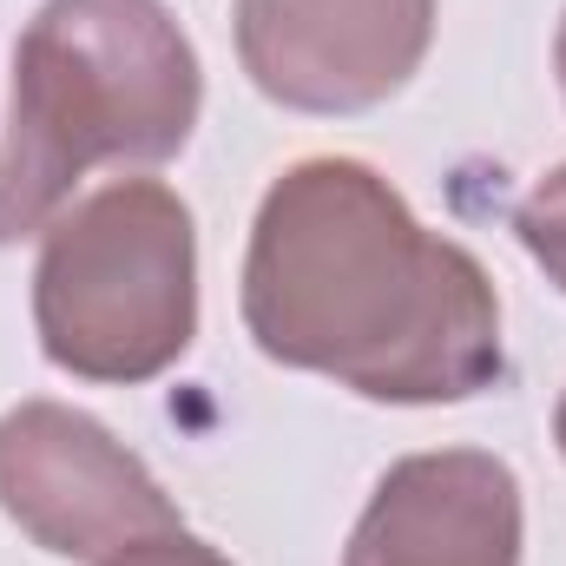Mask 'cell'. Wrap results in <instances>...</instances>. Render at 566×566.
I'll use <instances>...</instances> for the list:
<instances>
[{"instance_id":"6da1fadb","label":"cell","mask_w":566,"mask_h":566,"mask_svg":"<svg viewBox=\"0 0 566 566\" xmlns=\"http://www.w3.org/2000/svg\"><path fill=\"white\" fill-rule=\"evenodd\" d=\"M244 329L363 402H468L501 382V296L474 251L428 231L363 158H303L258 205Z\"/></svg>"},{"instance_id":"7a4b0ae2","label":"cell","mask_w":566,"mask_h":566,"mask_svg":"<svg viewBox=\"0 0 566 566\" xmlns=\"http://www.w3.org/2000/svg\"><path fill=\"white\" fill-rule=\"evenodd\" d=\"M205 113V73L165 0H46L13 46L0 244L46 231L93 165H165Z\"/></svg>"},{"instance_id":"3957f363","label":"cell","mask_w":566,"mask_h":566,"mask_svg":"<svg viewBox=\"0 0 566 566\" xmlns=\"http://www.w3.org/2000/svg\"><path fill=\"white\" fill-rule=\"evenodd\" d=\"M33 329L80 382H151L198 336V231L171 185L113 178L46 224Z\"/></svg>"},{"instance_id":"277c9868","label":"cell","mask_w":566,"mask_h":566,"mask_svg":"<svg viewBox=\"0 0 566 566\" xmlns=\"http://www.w3.org/2000/svg\"><path fill=\"white\" fill-rule=\"evenodd\" d=\"M0 514L53 560H113L145 534L178 527L151 468L66 402H20L0 416Z\"/></svg>"},{"instance_id":"5b68a950","label":"cell","mask_w":566,"mask_h":566,"mask_svg":"<svg viewBox=\"0 0 566 566\" xmlns=\"http://www.w3.org/2000/svg\"><path fill=\"white\" fill-rule=\"evenodd\" d=\"M434 0H238V60L264 99L343 119L396 99L428 60Z\"/></svg>"},{"instance_id":"8992f818","label":"cell","mask_w":566,"mask_h":566,"mask_svg":"<svg viewBox=\"0 0 566 566\" xmlns=\"http://www.w3.org/2000/svg\"><path fill=\"white\" fill-rule=\"evenodd\" d=\"M521 541L514 468L481 448H434L376 481L343 566H521Z\"/></svg>"},{"instance_id":"52a82bcc","label":"cell","mask_w":566,"mask_h":566,"mask_svg":"<svg viewBox=\"0 0 566 566\" xmlns=\"http://www.w3.org/2000/svg\"><path fill=\"white\" fill-rule=\"evenodd\" d=\"M514 231L527 244V258L547 271V283L566 296V165H554L514 211Z\"/></svg>"},{"instance_id":"ba28073f","label":"cell","mask_w":566,"mask_h":566,"mask_svg":"<svg viewBox=\"0 0 566 566\" xmlns=\"http://www.w3.org/2000/svg\"><path fill=\"white\" fill-rule=\"evenodd\" d=\"M99 566H231L211 541H198V534H185V527H165V534H145L133 547H119L113 560Z\"/></svg>"},{"instance_id":"9c48e42d","label":"cell","mask_w":566,"mask_h":566,"mask_svg":"<svg viewBox=\"0 0 566 566\" xmlns=\"http://www.w3.org/2000/svg\"><path fill=\"white\" fill-rule=\"evenodd\" d=\"M554 73H560V93H566V13H560V40H554Z\"/></svg>"},{"instance_id":"30bf717a","label":"cell","mask_w":566,"mask_h":566,"mask_svg":"<svg viewBox=\"0 0 566 566\" xmlns=\"http://www.w3.org/2000/svg\"><path fill=\"white\" fill-rule=\"evenodd\" d=\"M554 441H560V454H566V396H560V416H554Z\"/></svg>"}]
</instances>
